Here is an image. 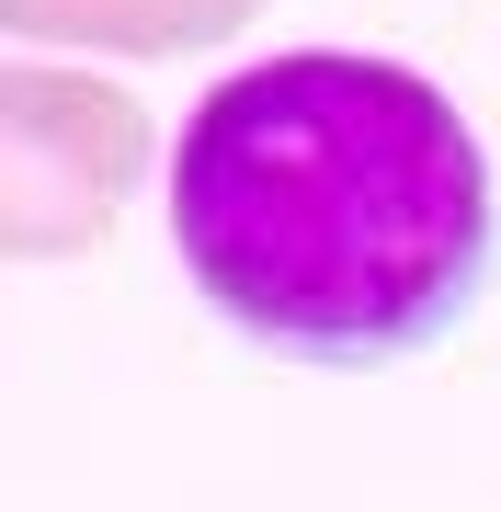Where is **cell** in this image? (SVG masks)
<instances>
[{
	"mask_svg": "<svg viewBox=\"0 0 501 512\" xmlns=\"http://www.w3.org/2000/svg\"><path fill=\"white\" fill-rule=\"evenodd\" d=\"M171 251L285 365H410L490 296L501 183L445 80L376 46L228 69L171 148Z\"/></svg>",
	"mask_w": 501,
	"mask_h": 512,
	"instance_id": "obj_1",
	"label": "cell"
},
{
	"mask_svg": "<svg viewBox=\"0 0 501 512\" xmlns=\"http://www.w3.org/2000/svg\"><path fill=\"white\" fill-rule=\"evenodd\" d=\"M160 126L126 80L12 57L0 69V262H92L126 228Z\"/></svg>",
	"mask_w": 501,
	"mask_h": 512,
	"instance_id": "obj_2",
	"label": "cell"
},
{
	"mask_svg": "<svg viewBox=\"0 0 501 512\" xmlns=\"http://www.w3.org/2000/svg\"><path fill=\"white\" fill-rule=\"evenodd\" d=\"M262 12L274 0H0V35L57 46V57H126V69H149V57H205V46L251 35Z\"/></svg>",
	"mask_w": 501,
	"mask_h": 512,
	"instance_id": "obj_3",
	"label": "cell"
}]
</instances>
